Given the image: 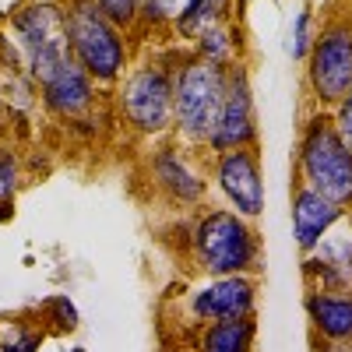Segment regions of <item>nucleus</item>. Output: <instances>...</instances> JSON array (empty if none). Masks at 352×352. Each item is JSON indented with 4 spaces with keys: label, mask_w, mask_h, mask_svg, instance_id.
<instances>
[{
    "label": "nucleus",
    "mask_w": 352,
    "mask_h": 352,
    "mask_svg": "<svg viewBox=\"0 0 352 352\" xmlns=\"http://www.w3.org/2000/svg\"><path fill=\"white\" fill-rule=\"evenodd\" d=\"M187 250L201 275H257L261 272V236L250 219L232 208H201L187 232Z\"/></svg>",
    "instance_id": "obj_1"
},
{
    "label": "nucleus",
    "mask_w": 352,
    "mask_h": 352,
    "mask_svg": "<svg viewBox=\"0 0 352 352\" xmlns=\"http://www.w3.org/2000/svg\"><path fill=\"white\" fill-rule=\"evenodd\" d=\"M226 81L229 67L208 64L194 53L173 60V131L180 141L208 148L226 99Z\"/></svg>",
    "instance_id": "obj_2"
},
{
    "label": "nucleus",
    "mask_w": 352,
    "mask_h": 352,
    "mask_svg": "<svg viewBox=\"0 0 352 352\" xmlns=\"http://www.w3.org/2000/svg\"><path fill=\"white\" fill-rule=\"evenodd\" d=\"M296 173L300 184L352 212V148L342 141L331 109H314L307 116L296 141Z\"/></svg>",
    "instance_id": "obj_3"
},
{
    "label": "nucleus",
    "mask_w": 352,
    "mask_h": 352,
    "mask_svg": "<svg viewBox=\"0 0 352 352\" xmlns=\"http://www.w3.org/2000/svg\"><path fill=\"white\" fill-rule=\"evenodd\" d=\"M8 32L36 85L50 81L56 71H64L74 60L64 0H28V4L14 8L8 18Z\"/></svg>",
    "instance_id": "obj_4"
},
{
    "label": "nucleus",
    "mask_w": 352,
    "mask_h": 352,
    "mask_svg": "<svg viewBox=\"0 0 352 352\" xmlns=\"http://www.w3.org/2000/svg\"><path fill=\"white\" fill-rule=\"evenodd\" d=\"M74 60L99 88H116L127 74V32L116 28L96 0H64Z\"/></svg>",
    "instance_id": "obj_5"
},
{
    "label": "nucleus",
    "mask_w": 352,
    "mask_h": 352,
    "mask_svg": "<svg viewBox=\"0 0 352 352\" xmlns=\"http://www.w3.org/2000/svg\"><path fill=\"white\" fill-rule=\"evenodd\" d=\"M116 109L138 134L162 138L173 131V64L148 60L116 85Z\"/></svg>",
    "instance_id": "obj_6"
},
{
    "label": "nucleus",
    "mask_w": 352,
    "mask_h": 352,
    "mask_svg": "<svg viewBox=\"0 0 352 352\" xmlns=\"http://www.w3.org/2000/svg\"><path fill=\"white\" fill-rule=\"evenodd\" d=\"M307 88L317 109H335L352 88V18H328L307 56Z\"/></svg>",
    "instance_id": "obj_7"
},
{
    "label": "nucleus",
    "mask_w": 352,
    "mask_h": 352,
    "mask_svg": "<svg viewBox=\"0 0 352 352\" xmlns=\"http://www.w3.org/2000/svg\"><path fill=\"white\" fill-rule=\"evenodd\" d=\"M232 148H257V106L247 64H232L226 81V99L219 109V124L208 138V152H232Z\"/></svg>",
    "instance_id": "obj_8"
},
{
    "label": "nucleus",
    "mask_w": 352,
    "mask_h": 352,
    "mask_svg": "<svg viewBox=\"0 0 352 352\" xmlns=\"http://www.w3.org/2000/svg\"><path fill=\"white\" fill-rule=\"evenodd\" d=\"M212 180L222 194L226 208H232L243 219H261L264 212V173H261V152L257 148H232L219 152L212 159Z\"/></svg>",
    "instance_id": "obj_9"
},
{
    "label": "nucleus",
    "mask_w": 352,
    "mask_h": 352,
    "mask_svg": "<svg viewBox=\"0 0 352 352\" xmlns=\"http://www.w3.org/2000/svg\"><path fill=\"white\" fill-rule=\"evenodd\" d=\"M257 310V275H222L208 278L187 296V317L194 324H215V320L254 317Z\"/></svg>",
    "instance_id": "obj_10"
},
{
    "label": "nucleus",
    "mask_w": 352,
    "mask_h": 352,
    "mask_svg": "<svg viewBox=\"0 0 352 352\" xmlns=\"http://www.w3.org/2000/svg\"><path fill=\"white\" fill-rule=\"evenodd\" d=\"M148 169H152V184L162 197H169L180 208H194L208 194V176H204L190 152H184L180 144H159L148 152Z\"/></svg>",
    "instance_id": "obj_11"
},
{
    "label": "nucleus",
    "mask_w": 352,
    "mask_h": 352,
    "mask_svg": "<svg viewBox=\"0 0 352 352\" xmlns=\"http://www.w3.org/2000/svg\"><path fill=\"white\" fill-rule=\"evenodd\" d=\"M39 102L50 116H60V120L74 124L81 116L96 113L99 85L85 74V67L78 60H71L64 71H56L50 81L39 85Z\"/></svg>",
    "instance_id": "obj_12"
},
{
    "label": "nucleus",
    "mask_w": 352,
    "mask_h": 352,
    "mask_svg": "<svg viewBox=\"0 0 352 352\" xmlns=\"http://www.w3.org/2000/svg\"><path fill=\"white\" fill-rule=\"evenodd\" d=\"M345 215L349 212L328 201L324 194L310 190L307 184H296V190H292V240H296L300 254H314Z\"/></svg>",
    "instance_id": "obj_13"
},
{
    "label": "nucleus",
    "mask_w": 352,
    "mask_h": 352,
    "mask_svg": "<svg viewBox=\"0 0 352 352\" xmlns=\"http://www.w3.org/2000/svg\"><path fill=\"white\" fill-rule=\"evenodd\" d=\"M303 307L317 342H352V292L307 289Z\"/></svg>",
    "instance_id": "obj_14"
},
{
    "label": "nucleus",
    "mask_w": 352,
    "mask_h": 352,
    "mask_svg": "<svg viewBox=\"0 0 352 352\" xmlns=\"http://www.w3.org/2000/svg\"><path fill=\"white\" fill-rule=\"evenodd\" d=\"M257 345V320L236 317V320H215L197 331L194 352H254Z\"/></svg>",
    "instance_id": "obj_15"
},
{
    "label": "nucleus",
    "mask_w": 352,
    "mask_h": 352,
    "mask_svg": "<svg viewBox=\"0 0 352 352\" xmlns=\"http://www.w3.org/2000/svg\"><path fill=\"white\" fill-rule=\"evenodd\" d=\"M232 8H236V0H184L180 14L173 21V32L180 39H194L197 32H204L212 25L236 21L232 18Z\"/></svg>",
    "instance_id": "obj_16"
},
{
    "label": "nucleus",
    "mask_w": 352,
    "mask_h": 352,
    "mask_svg": "<svg viewBox=\"0 0 352 352\" xmlns=\"http://www.w3.org/2000/svg\"><path fill=\"white\" fill-rule=\"evenodd\" d=\"M243 36L236 32V21H226V25H212L204 32L194 36V56L219 67H232L240 64V53H243Z\"/></svg>",
    "instance_id": "obj_17"
},
{
    "label": "nucleus",
    "mask_w": 352,
    "mask_h": 352,
    "mask_svg": "<svg viewBox=\"0 0 352 352\" xmlns=\"http://www.w3.org/2000/svg\"><path fill=\"white\" fill-rule=\"evenodd\" d=\"M43 338L46 331L25 324V320H4L0 324V352H36Z\"/></svg>",
    "instance_id": "obj_18"
},
{
    "label": "nucleus",
    "mask_w": 352,
    "mask_h": 352,
    "mask_svg": "<svg viewBox=\"0 0 352 352\" xmlns=\"http://www.w3.org/2000/svg\"><path fill=\"white\" fill-rule=\"evenodd\" d=\"M314 8L310 4H303L300 11H296V18H292V28H289V43H285V50H289V56L292 60H307L310 56V46H314Z\"/></svg>",
    "instance_id": "obj_19"
},
{
    "label": "nucleus",
    "mask_w": 352,
    "mask_h": 352,
    "mask_svg": "<svg viewBox=\"0 0 352 352\" xmlns=\"http://www.w3.org/2000/svg\"><path fill=\"white\" fill-rule=\"evenodd\" d=\"M180 4L176 0H138V25L144 28H166L176 21Z\"/></svg>",
    "instance_id": "obj_20"
},
{
    "label": "nucleus",
    "mask_w": 352,
    "mask_h": 352,
    "mask_svg": "<svg viewBox=\"0 0 352 352\" xmlns=\"http://www.w3.org/2000/svg\"><path fill=\"white\" fill-rule=\"evenodd\" d=\"M21 180V155L14 148H0V197H18Z\"/></svg>",
    "instance_id": "obj_21"
},
{
    "label": "nucleus",
    "mask_w": 352,
    "mask_h": 352,
    "mask_svg": "<svg viewBox=\"0 0 352 352\" xmlns=\"http://www.w3.org/2000/svg\"><path fill=\"white\" fill-rule=\"evenodd\" d=\"M46 320H50L56 331H74L78 328V307L71 303V296H50Z\"/></svg>",
    "instance_id": "obj_22"
},
{
    "label": "nucleus",
    "mask_w": 352,
    "mask_h": 352,
    "mask_svg": "<svg viewBox=\"0 0 352 352\" xmlns=\"http://www.w3.org/2000/svg\"><path fill=\"white\" fill-rule=\"evenodd\" d=\"M96 4L102 8V14L116 28H124V32H131L138 25V0H96Z\"/></svg>",
    "instance_id": "obj_23"
},
{
    "label": "nucleus",
    "mask_w": 352,
    "mask_h": 352,
    "mask_svg": "<svg viewBox=\"0 0 352 352\" xmlns=\"http://www.w3.org/2000/svg\"><path fill=\"white\" fill-rule=\"evenodd\" d=\"M331 120H335V127H338V134H342V141L352 148V88L345 92V99L331 109Z\"/></svg>",
    "instance_id": "obj_24"
},
{
    "label": "nucleus",
    "mask_w": 352,
    "mask_h": 352,
    "mask_svg": "<svg viewBox=\"0 0 352 352\" xmlns=\"http://www.w3.org/2000/svg\"><path fill=\"white\" fill-rule=\"evenodd\" d=\"M14 212H18V204H14V197H0V226H8V222H14Z\"/></svg>",
    "instance_id": "obj_25"
},
{
    "label": "nucleus",
    "mask_w": 352,
    "mask_h": 352,
    "mask_svg": "<svg viewBox=\"0 0 352 352\" xmlns=\"http://www.w3.org/2000/svg\"><path fill=\"white\" fill-rule=\"evenodd\" d=\"M64 352H88V349H81V345H71V349H64Z\"/></svg>",
    "instance_id": "obj_26"
},
{
    "label": "nucleus",
    "mask_w": 352,
    "mask_h": 352,
    "mask_svg": "<svg viewBox=\"0 0 352 352\" xmlns=\"http://www.w3.org/2000/svg\"><path fill=\"white\" fill-rule=\"evenodd\" d=\"M0 113H4V92H0Z\"/></svg>",
    "instance_id": "obj_27"
}]
</instances>
